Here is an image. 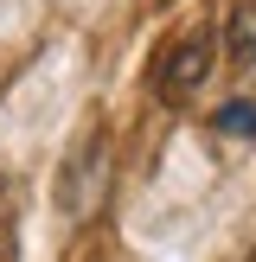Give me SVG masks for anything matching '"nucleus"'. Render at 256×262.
Instances as JSON below:
<instances>
[{
    "label": "nucleus",
    "instance_id": "nucleus-1",
    "mask_svg": "<svg viewBox=\"0 0 256 262\" xmlns=\"http://www.w3.org/2000/svg\"><path fill=\"white\" fill-rule=\"evenodd\" d=\"M211 58H218V45L205 32H179L173 45L154 58V96L160 102H192L205 90V77H211Z\"/></svg>",
    "mask_w": 256,
    "mask_h": 262
},
{
    "label": "nucleus",
    "instance_id": "nucleus-2",
    "mask_svg": "<svg viewBox=\"0 0 256 262\" xmlns=\"http://www.w3.org/2000/svg\"><path fill=\"white\" fill-rule=\"evenodd\" d=\"M102 179H109V141L102 135H90L83 141V154H71V166H64V186H58V205L64 211H96V199H102Z\"/></svg>",
    "mask_w": 256,
    "mask_h": 262
},
{
    "label": "nucleus",
    "instance_id": "nucleus-3",
    "mask_svg": "<svg viewBox=\"0 0 256 262\" xmlns=\"http://www.w3.org/2000/svg\"><path fill=\"white\" fill-rule=\"evenodd\" d=\"M224 51H230V64H256V0H237V7H230Z\"/></svg>",
    "mask_w": 256,
    "mask_h": 262
},
{
    "label": "nucleus",
    "instance_id": "nucleus-4",
    "mask_svg": "<svg viewBox=\"0 0 256 262\" xmlns=\"http://www.w3.org/2000/svg\"><path fill=\"white\" fill-rule=\"evenodd\" d=\"M13 237H19V186L0 173V262H13Z\"/></svg>",
    "mask_w": 256,
    "mask_h": 262
},
{
    "label": "nucleus",
    "instance_id": "nucleus-5",
    "mask_svg": "<svg viewBox=\"0 0 256 262\" xmlns=\"http://www.w3.org/2000/svg\"><path fill=\"white\" fill-rule=\"evenodd\" d=\"M211 128L230 135V141H256V102H224V109L211 115Z\"/></svg>",
    "mask_w": 256,
    "mask_h": 262
},
{
    "label": "nucleus",
    "instance_id": "nucleus-6",
    "mask_svg": "<svg viewBox=\"0 0 256 262\" xmlns=\"http://www.w3.org/2000/svg\"><path fill=\"white\" fill-rule=\"evenodd\" d=\"M243 262H256V250H250V256H243Z\"/></svg>",
    "mask_w": 256,
    "mask_h": 262
}]
</instances>
